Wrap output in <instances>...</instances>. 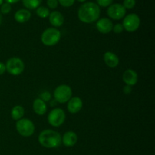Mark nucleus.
Here are the masks:
<instances>
[{
    "label": "nucleus",
    "mask_w": 155,
    "mask_h": 155,
    "mask_svg": "<svg viewBox=\"0 0 155 155\" xmlns=\"http://www.w3.org/2000/svg\"><path fill=\"white\" fill-rule=\"evenodd\" d=\"M101 9L95 2H89L82 5L78 10V18L81 22L91 24L98 21L100 18Z\"/></svg>",
    "instance_id": "f257e3e1"
},
{
    "label": "nucleus",
    "mask_w": 155,
    "mask_h": 155,
    "mask_svg": "<svg viewBox=\"0 0 155 155\" xmlns=\"http://www.w3.org/2000/svg\"><path fill=\"white\" fill-rule=\"evenodd\" d=\"M38 142L46 148H55L61 144V136L54 130H44L39 133Z\"/></svg>",
    "instance_id": "f03ea898"
},
{
    "label": "nucleus",
    "mask_w": 155,
    "mask_h": 155,
    "mask_svg": "<svg viewBox=\"0 0 155 155\" xmlns=\"http://www.w3.org/2000/svg\"><path fill=\"white\" fill-rule=\"evenodd\" d=\"M61 37L60 30L54 27H49L43 31L41 36V42L46 46H53L58 43Z\"/></svg>",
    "instance_id": "7ed1b4c3"
},
{
    "label": "nucleus",
    "mask_w": 155,
    "mask_h": 155,
    "mask_svg": "<svg viewBox=\"0 0 155 155\" xmlns=\"http://www.w3.org/2000/svg\"><path fill=\"white\" fill-rule=\"evenodd\" d=\"M16 130L23 137H30L34 133L35 125L30 119L22 118L16 122Z\"/></svg>",
    "instance_id": "20e7f679"
},
{
    "label": "nucleus",
    "mask_w": 155,
    "mask_h": 155,
    "mask_svg": "<svg viewBox=\"0 0 155 155\" xmlns=\"http://www.w3.org/2000/svg\"><path fill=\"white\" fill-rule=\"evenodd\" d=\"M72 89L71 86L66 84H62L56 87L54 91V100L58 103L64 104L66 103L72 98Z\"/></svg>",
    "instance_id": "39448f33"
},
{
    "label": "nucleus",
    "mask_w": 155,
    "mask_h": 155,
    "mask_svg": "<svg viewBox=\"0 0 155 155\" xmlns=\"http://www.w3.org/2000/svg\"><path fill=\"white\" fill-rule=\"evenodd\" d=\"M24 63L20 58H9L5 64L6 71L12 76L21 75L24 71Z\"/></svg>",
    "instance_id": "423d86ee"
},
{
    "label": "nucleus",
    "mask_w": 155,
    "mask_h": 155,
    "mask_svg": "<svg viewBox=\"0 0 155 155\" xmlns=\"http://www.w3.org/2000/svg\"><path fill=\"white\" fill-rule=\"evenodd\" d=\"M47 119L50 125L54 127H59L64 123L66 114L63 109L56 107L49 112Z\"/></svg>",
    "instance_id": "0eeeda50"
},
{
    "label": "nucleus",
    "mask_w": 155,
    "mask_h": 155,
    "mask_svg": "<svg viewBox=\"0 0 155 155\" xmlns=\"http://www.w3.org/2000/svg\"><path fill=\"white\" fill-rule=\"evenodd\" d=\"M140 23L141 21L139 15L135 13H132L124 17L122 24L126 31L129 33H133L139 28Z\"/></svg>",
    "instance_id": "6e6552de"
},
{
    "label": "nucleus",
    "mask_w": 155,
    "mask_h": 155,
    "mask_svg": "<svg viewBox=\"0 0 155 155\" xmlns=\"http://www.w3.org/2000/svg\"><path fill=\"white\" fill-rule=\"evenodd\" d=\"M126 13H127V10L123 6V5L119 4V3L111 4L110 6H108L107 10V14L109 18L115 21L123 19L125 17Z\"/></svg>",
    "instance_id": "1a4fd4ad"
},
{
    "label": "nucleus",
    "mask_w": 155,
    "mask_h": 155,
    "mask_svg": "<svg viewBox=\"0 0 155 155\" xmlns=\"http://www.w3.org/2000/svg\"><path fill=\"white\" fill-rule=\"evenodd\" d=\"M113 23L111 20L107 18H100L96 22V28L99 33L107 34L110 33L113 29Z\"/></svg>",
    "instance_id": "9d476101"
},
{
    "label": "nucleus",
    "mask_w": 155,
    "mask_h": 155,
    "mask_svg": "<svg viewBox=\"0 0 155 155\" xmlns=\"http://www.w3.org/2000/svg\"><path fill=\"white\" fill-rule=\"evenodd\" d=\"M83 100L80 97H72L68 101L67 108L69 113L77 114L79 113L83 108Z\"/></svg>",
    "instance_id": "9b49d317"
},
{
    "label": "nucleus",
    "mask_w": 155,
    "mask_h": 155,
    "mask_svg": "<svg viewBox=\"0 0 155 155\" xmlns=\"http://www.w3.org/2000/svg\"><path fill=\"white\" fill-rule=\"evenodd\" d=\"M123 81L126 85L130 86H133L138 82V74L134 70L127 69L124 72L122 76Z\"/></svg>",
    "instance_id": "f8f14e48"
},
{
    "label": "nucleus",
    "mask_w": 155,
    "mask_h": 155,
    "mask_svg": "<svg viewBox=\"0 0 155 155\" xmlns=\"http://www.w3.org/2000/svg\"><path fill=\"white\" fill-rule=\"evenodd\" d=\"M78 136L74 131H68L61 137V143L66 147H73L77 144Z\"/></svg>",
    "instance_id": "ddd939ff"
},
{
    "label": "nucleus",
    "mask_w": 155,
    "mask_h": 155,
    "mask_svg": "<svg viewBox=\"0 0 155 155\" xmlns=\"http://www.w3.org/2000/svg\"><path fill=\"white\" fill-rule=\"evenodd\" d=\"M104 61L108 68H115L120 63V59L116 54L112 51H106L104 54Z\"/></svg>",
    "instance_id": "4468645a"
},
{
    "label": "nucleus",
    "mask_w": 155,
    "mask_h": 155,
    "mask_svg": "<svg viewBox=\"0 0 155 155\" xmlns=\"http://www.w3.org/2000/svg\"><path fill=\"white\" fill-rule=\"evenodd\" d=\"M48 19H49L50 24H51V26L54 27V28L61 27L64 22V18L63 15L58 11L50 12Z\"/></svg>",
    "instance_id": "2eb2a0df"
},
{
    "label": "nucleus",
    "mask_w": 155,
    "mask_h": 155,
    "mask_svg": "<svg viewBox=\"0 0 155 155\" xmlns=\"http://www.w3.org/2000/svg\"><path fill=\"white\" fill-rule=\"evenodd\" d=\"M33 111L38 115H42L45 114L47 111V105L46 103L44 102L42 100H41L40 98H38L33 101Z\"/></svg>",
    "instance_id": "dca6fc26"
},
{
    "label": "nucleus",
    "mask_w": 155,
    "mask_h": 155,
    "mask_svg": "<svg viewBox=\"0 0 155 155\" xmlns=\"http://www.w3.org/2000/svg\"><path fill=\"white\" fill-rule=\"evenodd\" d=\"M30 18H31V13L27 9H20L15 14V20L20 24L27 22Z\"/></svg>",
    "instance_id": "f3484780"
},
{
    "label": "nucleus",
    "mask_w": 155,
    "mask_h": 155,
    "mask_svg": "<svg viewBox=\"0 0 155 155\" xmlns=\"http://www.w3.org/2000/svg\"><path fill=\"white\" fill-rule=\"evenodd\" d=\"M24 115V109L21 105H15L11 110V117L14 120H19L22 119Z\"/></svg>",
    "instance_id": "a211bd4d"
},
{
    "label": "nucleus",
    "mask_w": 155,
    "mask_h": 155,
    "mask_svg": "<svg viewBox=\"0 0 155 155\" xmlns=\"http://www.w3.org/2000/svg\"><path fill=\"white\" fill-rule=\"evenodd\" d=\"M42 0H22L23 5L27 10H34L39 7Z\"/></svg>",
    "instance_id": "6ab92c4d"
},
{
    "label": "nucleus",
    "mask_w": 155,
    "mask_h": 155,
    "mask_svg": "<svg viewBox=\"0 0 155 155\" xmlns=\"http://www.w3.org/2000/svg\"><path fill=\"white\" fill-rule=\"evenodd\" d=\"M36 15L41 18H46L49 16L50 12L48 8L45 6H39L36 8Z\"/></svg>",
    "instance_id": "aec40b11"
},
{
    "label": "nucleus",
    "mask_w": 155,
    "mask_h": 155,
    "mask_svg": "<svg viewBox=\"0 0 155 155\" xmlns=\"http://www.w3.org/2000/svg\"><path fill=\"white\" fill-rule=\"evenodd\" d=\"M12 10V6H11L10 4L7 2H3L1 5V8H0V11H1V13L3 14V15H7Z\"/></svg>",
    "instance_id": "412c9836"
},
{
    "label": "nucleus",
    "mask_w": 155,
    "mask_h": 155,
    "mask_svg": "<svg viewBox=\"0 0 155 155\" xmlns=\"http://www.w3.org/2000/svg\"><path fill=\"white\" fill-rule=\"evenodd\" d=\"M136 0H124L123 2V6L125 8V9H132L136 5Z\"/></svg>",
    "instance_id": "4be33fe9"
},
{
    "label": "nucleus",
    "mask_w": 155,
    "mask_h": 155,
    "mask_svg": "<svg viewBox=\"0 0 155 155\" xmlns=\"http://www.w3.org/2000/svg\"><path fill=\"white\" fill-rule=\"evenodd\" d=\"M113 1L114 0H96V4L99 7L105 8L110 6L112 4V2H113Z\"/></svg>",
    "instance_id": "5701e85b"
},
{
    "label": "nucleus",
    "mask_w": 155,
    "mask_h": 155,
    "mask_svg": "<svg viewBox=\"0 0 155 155\" xmlns=\"http://www.w3.org/2000/svg\"><path fill=\"white\" fill-rule=\"evenodd\" d=\"M59 4L64 8H69L75 2V0H58Z\"/></svg>",
    "instance_id": "b1692460"
},
{
    "label": "nucleus",
    "mask_w": 155,
    "mask_h": 155,
    "mask_svg": "<svg viewBox=\"0 0 155 155\" xmlns=\"http://www.w3.org/2000/svg\"><path fill=\"white\" fill-rule=\"evenodd\" d=\"M39 98L41 100L44 101V102H48L51 100V95L49 92H43L42 93H41V95H39Z\"/></svg>",
    "instance_id": "393cba45"
},
{
    "label": "nucleus",
    "mask_w": 155,
    "mask_h": 155,
    "mask_svg": "<svg viewBox=\"0 0 155 155\" xmlns=\"http://www.w3.org/2000/svg\"><path fill=\"white\" fill-rule=\"evenodd\" d=\"M114 32L117 34H119V33H121L124 30V26H123L122 24H115L114 26H113V29H112Z\"/></svg>",
    "instance_id": "a878e982"
},
{
    "label": "nucleus",
    "mask_w": 155,
    "mask_h": 155,
    "mask_svg": "<svg viewBox=\"0 0 155 155\" xmlns=\"http://www.w3.org/2000/svg\"><path fill=\"white\" fill-rule=\"evenodd\" d=\"M47 5L49 8L55 9L58 6V0H47Z\"/></svg>",
    "instance_id": "bb28decb"
},
{
    "label": "nucleus",
    "mask_w": 155,
    "mask_h": 155,
    "mask_svg": "<svg viewBox=\"0 0 155 155\" xmlns=\"http://www.w3.org/2000/svg\"><path fill=\"white\" fill-rule=\"evenodd\" d=\"M123 92H124V93L126 94V95H129V94L131 93L132 87L131 86L126 85V86L124 87V89H123Z\"/></svg>",
    "instance_id": "cd10ccee"
},
{
    "label": "nucleus",
    "mask_w": 155,
    "mask_h": 155,
    "mask_svg": "<svg viewBox=\"0 0 155 155\" xmlns=\"http://www.w3.org/2000/svg\"><path fill=\"white\" fill-rule=\"evenodd\" d=\"M6 71L5 68V64L2 62H0V75H2L5 74V72Z\"/></svg>",
    "instance_id": "c85d7f7f"
},
{
    "label": "nucleus",
    "mask_w": 155,
    "mask_h": 155,
    "mask_svg": "<svg viewBox=\"0 0 155 155\" xmlns=\"http://www.w3.org/2000/svg\"><path fill=\"white\" fill-rule=\"evenodd\" d=\"M5 2L12 5V4H15V3L21 1V0H5Z\"/></svg>",
    "instance_id": "c756f323"
},
{
    "label": "nucleus",
    "mask_w": 155,
    "mask_h": 155,
    "mask_svg": "<svg viewBox=\"0 0 155 155\" xmlns=\"http://www.w3.org/2000/svg\"><path fill=\"white\" fill-rule=\"evenodd\" d=\"M57 101H55V100H53V101H51V102H50V105L52 106V107H54V106H55V104H57Z\"/></svg>",
    "instance_id": "7c9ffc66"
},
{
    "label": "nucleus",
    "mask_w": 155,
    "mask_h": 155,
    "mask_svg": "<svg viewBox=\"0 0 155 155\" xmlns=\"http://www.w3.org/2000/svg\"><path fill=\"white\" fill-rule=\"evenodd\" d=\"M2 15L0 13V24H2Z\"/></svg>",
    "instance_id": "2f4dec72"
},
{
    "label": "nucleus",
    "mask_w": 155,
    "mask_h": 155,
    "mask_svg": "<svg viewBox=\"0 0 155 155\" xmlns=\"http://www.w3.org/2000/svg\"><path fill=\"white\" fill-rule=\"evenodd\" d=\"M78 2H85L86 1V0H77Z\"/></svg>",
    "instance_id": "473e14b6"
},
{
    "label": "nucleus",
    "mask_w": 155,
    "mask_h": 155,
    "mask_svg": "<svg viewBox=\"0 0 155 155\" xmlns=\"http://www.w3.org/2000/svg\"><path fill=\"white\" fill-rule=\"evenodd\" d=\"M3 1H4V0H0V6H1L2 4L3 3Z\"/></svg>",
    "instance_id": "72a5a7b5"
}]
</instances>
